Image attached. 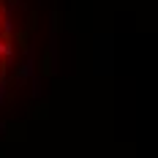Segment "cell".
I'll return each mask as SVG.
<instances>
[{
  "instance_id": "cell-4",
  "label": "cell",
  "mask_w": 158,
  "mask_h": 158,
  "mask_svg": "<svg viewBox=\"0 0 158 158\" xmlns=\"http://www.w3.org/2000/svg\"><path fill=\"white\" fill-rule=\"evenodd\" d=\"M0 22H3V11H0Z\"/></svg>"
},
{
  "instance_id": "cell-3",
  "label": "cell",
  "mask_w": 158,
  "mask_h": 158,
  "mask_svg": "<svg viewBox=\"0 0 158 158\" xmlns=\"http://www.w3.org/2000/svg\"><path fill=\"white\" fill-rule=\"evenodd\" d=\"M0 11H3V0H0Z\"/></svg>"
},
{
  "instance_id": "cell-2",
  "label": "cell",
  "mask_w": 158,
  "mask_h": 158,
  "mask_svg": "<svg viewBox=\"0 0 158 158\" xmlns=\"http://www.w3.org/2000/svg\"><path fill=\"white\" fill-rule=\"evenodd\" d=\"M0 85H3V65H0Z\"/></svg>"
},
{
  "instance_id": "cell-1",
  "label": "cell",
  "mask_w": 158,
  "mask_h": 158,
  "mask_svg": "<svg viewBox=\"0 0 158 158\" xmlns=\"http://www.w3.org/2000/svg\"><path fill=\"white\" fill-rule=\"evenodd\" d=\"M11 52H14L11 49V41L8 38H0V57H11Z\"/></svg>"
}]
</instances>
